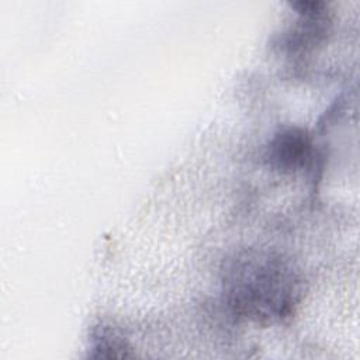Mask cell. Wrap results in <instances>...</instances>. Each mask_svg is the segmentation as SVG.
Segmentation results:
<instances>
[{
	"label": "cell",
	"instance_id": "cell-1",
	"mask_svg": "<svg viewBox=\"0 0 360 360\" xmlns=\"http://www.w3.org/2000/svg\"><path fill=\"white\" fill-rule=\"evenodd\" d=\"M221 283L229 309L263 326L288 321L304 294V278L291 259L259 248L243 249L228 257Z\"/></svg>",
	"mask_w": 360,
	"mask_h": 360
},
{
	"label": "cell",
	"instance_id": "cell-2",
	"mask_svg": "<svg viewBox=\"0 0 360 360\" xmlns=\"http://www.w3.org/2000/svg\"><path fill=\"white\" fill-rule=\"evenodd\" d=\"M266 165L281 174H294L314 158L311 134L301 127L287 125L273 134L263 153Z\"/></svg>",
	"mask_w": 360,
	"mask_h": 360
},
{
	"label": "cell",
	"instance_id": "cell-3",
	"mask_svg": "<svg viewBox=\"0 0 360 360\" xmlns=\"http://www.w3.org/2000/svg\"><path fill=\"white\" fill-rule=\"evenodd\" d=\"M290 6L297 11L298 20L281 35L280 44L290 52L311 49L328 32L330 24L328 6L318 0H300L290 3Z\"/></svg>",
	"mask_w": 360,
	"mask_h": 360
},
{
	"label": "cell",
	"instance_id": "cell-4",
	"mask_svg": "<svg viewBox=\"0 0 360 360\" xmlns=\"http://www.w3.org/2000/svg\"><path fill=\"white\" fill-rule=\"evenodd\" d=\"M90 342L96 357H127L132 349L127 339L108 325H97L91 332Z\"/></svg>",
	"mask_w": 360,
	"mask_h": 360
}]
</instances>
